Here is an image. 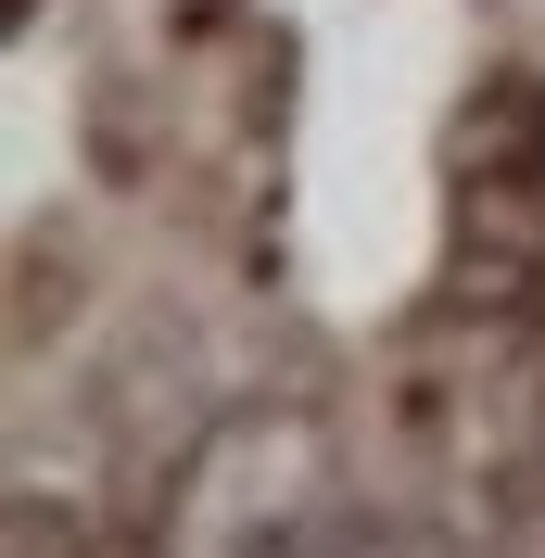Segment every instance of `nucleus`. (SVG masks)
Returning a JSON list of instances; mask_svg holds the SVG:
<instances>
[{
  "mask_svg": "<svg viewBox=\"0 0 545 558\" xmlns=\"http://www.w3.org/2000/svg\"><path fill=\"white\" fill-rule=\"evenodd\" d=\"M444 305L482 330L545 317V76L495 64L444 114Z\"/></svg>",
  "mask_w": 545,
  "mask_h": 558,
  "instance_id": "obj_1",
  "label": "nucleus"
},
{
  "mask_svg": "<svg viewBox=\"0 0 545 558\" xmlns=\"http://www.w3.org/2000/svg\"><path fill=\"white\" fill-rule=\"evenodd\" d=\"M330 418L267 393L191 432V457L153 495V558H305L330 521Z\"/></svg>",
  "mask_w": 545,
  "mask_h": 558,
  "instance_id": "obj_2",
  "label": "nucleus"
},
{
  "mask_svg": "<svg viewBox=\"0 0 545 558\" xmlns=\"http://www.w3.org/2000/svg\"><path fill=\"white\" fill-rule=\"evenodd\" d=\"M0 558H89V546H76V521L51 508V495H13V546Z\"/></svg>",
  "mask_w": 545,
  "mask_h": 558,
  "instance_id": "obj_3",
  "label": "nucleus"
},
{
  "mask_svg": "<svg viewBox=\"0 0 545 558\" xmlns=\"http://www.w3.org/2000/svg\"><path fill=\"white\" fill-rule=\"evenodd\" d=\"M533 432H545V368H533Z\"/></svg>",
  "mask_w": 545,
  "mask_h": 558,
  "instance_id": "obj_4",
  "label": "nucleus"
}]
</instances>
